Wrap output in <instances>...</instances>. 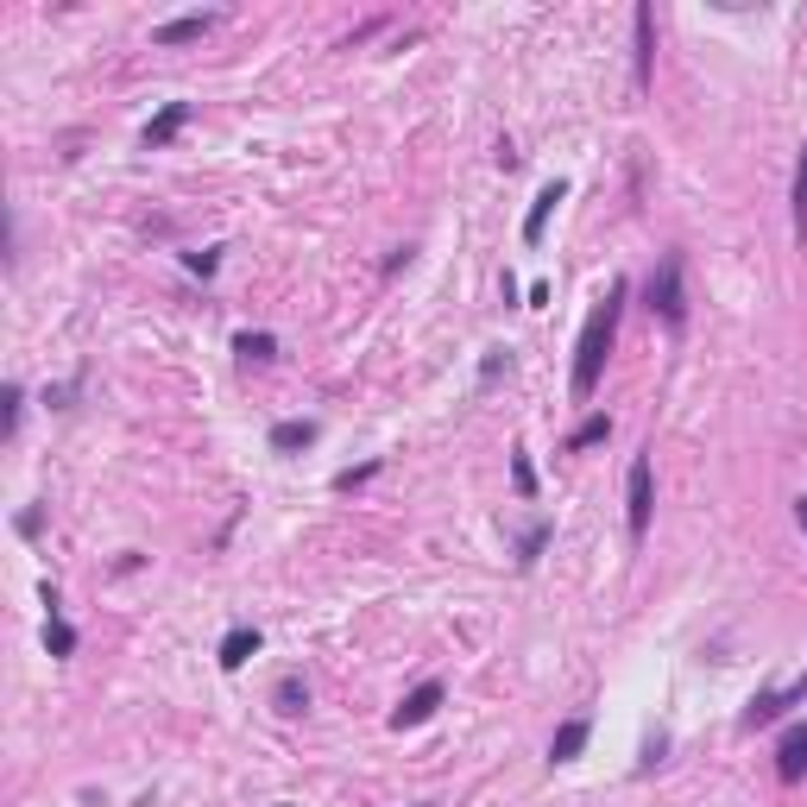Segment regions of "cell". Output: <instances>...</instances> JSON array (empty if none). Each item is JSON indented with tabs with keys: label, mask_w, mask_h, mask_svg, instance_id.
Returning a JSON list of instances; mask_svg holds the SVG:
<instances>
[{
	"label": "cell",
	"mask_w": 807,
	"mask_h": 807,
	"mask_svg": "<svg viewBox=\"0 0 807 807\" xmlns=\"http://www.w3.org/2000/svg\"><path fill=\"white\" fill-rule=\"evenodd\" d=\"M618 316H625V284H612L593 309H587V322H580V341H575V398L587 404L593 398V385L605 373V353L618 341Z\"/></svg>",
	"instance_id": "6da1fadb"
},
{
	"label": "cell",
	"mask_w": 807,
	"mask_h": 807,
	"mask_svg": "<svg viewBox=\"0 0 807 807\" xmlns=\"http://www.w3.org/2000/svg\"><path fill=\"white\" fill-rule=\"evenodd\" d=\"M644 303H650L656 316L669 328L687 322V291H681V252H662V265L650 272V284H644Z\"/></svg>",
	"instance_id": "7a4b0ae2"
},
{
	"label": "cell",
	"mask_w": 807,
	"mask_h": 807,
	"mask_svg": "<svg viewBox=\"0 0 807 807\" xmlns=\"http://www.w3.org/2000/svg\"><path fill=\"white\" fill-rule=\"evenodd\" d=\"M650 511H656V467H650V448L630 461V479H625V524H630V543L650 536Z\"/></svg>",
	"instance_id": "3957f363"
},
{
	"label": "cell",
	"mask_w": 807,
	"mask_h": 807,
	"mask_svg": "<svg viewBox=\"0 0 807 807\" xmlns=\"http://www.w3.org/2000/svg\"><path fill=\"white\" fill-rule=\"evenodd\" d=\"M802 701H807V675H795L788 687H763V694H757V701L745 706V719H738V726H745V731L776 726L782 713H788V706H802Z\"/></svg>",
	"instance_id": "277c9868"
},
{
	"label": "cell",
	"mask_w": 807,
	"mask_h": 807,
	"mask_svg": "<svg viewBox=\"0 0 807 807\" xmlns=\"http://www.w3.org/2000/svg\"><path fill=\"white\" fill-rule=\"evenodd\" d=\"M630 32H637L630 82H637V95H644V89H650V70H656V13H650V7H637V13H630Z\"/></svg>",
	"instance_id": "5b68a950"
},
{
	"label": "cell",
	"mask_w": 807,
	"mask_h": 807,
	"mask_svg": "<svg viewBox=\"0 0 807 807\" xmlns=\"http://www.w3.org/2000/svg\"><path fill=\"white\" fill-rule=\"evenodd\" d=\"M435 706H442V681H423V687H410V694L391 706V731H410V726H423V719H435Z\"/></svg>",
	"instance_id": "8992f818"
},
{
	"label": "cell",
	"mask_w": 807,
	"mask_h": 807,
	"mask_svg": "<svg viewBox=\"0 0 807 807\" xmlns=\"http://www.w3.org/2000/svg\"><path fill=\"white\" fill-rule=\"evenodd\" d=\"M776 776H782V782H802V776H807V719L782 731V745H776Z\"/></svg>",
	"instance_id": "52a82bcc"
},
{
	"label": "cell",
	"mask_w": 807,
	"mask_h": 807,
	"mask_svg": "<svg viewBox=\"0 0 807 807\" xmlns=\"http://www.w3.org/2000/svg\"><path fill=\"white\" fill-rule=\"evenodd\" d=\"M568 196V183L555 177V183H543V196L530 202V215H524V247H536L543 240V227H549V215H555V202Z\"/></svg>",
	"instance_id": "ba28073f"
},
{
	"label": "cell",
	"mask_w": 807,
	"mask_h": 807,
	"mask_svg": "<svg viewBox=\"0 0 807 807\" xmlns=\"http://www.w3.org/2000/svg\"><path fill=\"white\" fill-rule=\"evenodd\" d=\"M183 121H190V101H171L158 121H146V133H139V146L146 151H158V146H171L177 133H183Z\"/></svg>",
	"instance_id": "9c48e42d"
},
{
	"label": "cell",
	"mask_w": 807,
	"mask_h": 807,
	"mask_svg": "<svg viewBox=\"0 0 807 807\" xmlns=\"http://www.w3.org/2000/svg\"><path fill=\"white\" fill-rule=\"evenodd\" d=\"M587 738H593V719H568V726H555L549 738V763H575L587 751Z\"/></svg>",
	"instance_id": "30bf717a"
},
{
	"label": "cell",
	"mask_w": 807,
	"mask_h": 807,
	"mask_svg": "<svg viewBox=\"0 0 807 807\" xmlns=\"http://www.w3.org/2000/svg\"><path fill=\"white\" fill-rule=\"evenodd\" d=\"M215 25V13H183V20H164L158 32H151V45H190V38H202Z\"/></svg>",
	"instance_id": "8fae6325"
},
{
	"label": "cell",
	"mask_w": 807,
	"mask_h": 807,
	"mask_svg": "<svg viewBox=\"0 0 807 807\" xmlns=\"http://www.w3.org/2000/svg\"><path fill=\"white\" fill-rule=\"evenodd\" d=\"M247 656H259V630H252V625H234L221 637V669H247Z\"/></svg>",
	"instance_id": "7c38bea8"
},
{
	"label": "cell",
	"mask_w": 807,
	"mask_h": 807,
	"mask_svg": "<svg viewBox=\"0 0 807 807\" xmlns=\"http://www.w3.org/2000/svg\"><path fill=\"white\" fill-rule=\"evenodd\" d=\"M605 435H612V417H605V410H593V417H587V423H580L575 435H568V454H580V448H600Z\"/></svg>",
	"instance_id": "4fadbf2b"
},
{
	"label": "cell",
	"mask_w": 807,
	"mask_h": 807,
	"mask_svg": "<svg viewBox=\"0 0 807 807\" xmlns=\"http://www.w3.org/2000/svg\"><path fill=\"white\" fill-rule=\"evenodd\" d=\"M788 208H795V240L807 247V151H802V164H795V190H788Z\"/></svg>",
	"instance_id": "5bb4252c"
},
{
	"label": "cell",
	"mask_w": 807,
	"mask_h": 807,
	"mask_svg": "<svg viewBox=\"0 0 807 807\" xmlns=\"http://www.w3.org/2000/svg\"><path fill=\"white\" fill-rule=\"evenodd\" d=\"M316 442V423H277L272 429V448L277 454H297V448H309Z\"/></svg>",
	"instance_id": "9a60e30c"
},
{
	"label": "cell",
	"mask_w": 807,
	"mask_h": 807,
	"mask_svg": "<svg viewBox=\"0 0 807 807\" xmlns=\"http://www.w3.org/2000/svg\"><path fill=\"white\" fill-rule=\"evenodd\" d=\"M234 353H240V360H272L277 341H272V334H252V328H240V334H234Z\"/></svg>",
	"instance_id": "2e32d148"
},
{
	"label": "cell",
	"mask_w": 807,
	"mask_h": 807,
	"mask_svg": "<svg viewBox=\"0 0 807 807\" xmlns=\"http://www.w3.org/2000/svg\"><path fill=\"white\" fill-rule=\"evenodd\" d=\"M45 650H50V656H70V650H76V630L57 618V605H50V618H45Z\"/></svg>",
	"instance_id": "e0dca14e"
},
{
	"label": "cell",
	"mask_w": 807,
	"mask_h": 807,
	"mask_svg": "<svg viewBox=\"0 0 807 807\" xmlns=\"http://www.w3.org/2000/svg\"><path fill=\"white\" fill-rule=\"evenodd\" d=\"M272 701H277V713H303V706H309V687H303L297 675H284V681H277Z\"/></svg>",
	"instance_id": "ac0fdd59"
},
{
	"label": "cell",
	"mask_w": 807,
	"mask_h": 807,
	"mask_svg": "<svg viewBox=\"0 0 807 807\" xmlns=\"http://www.w3.org/2000/svg\"><path fill=\"white\" fill-rule=\"evenodd\" d=\"M543 543H549V524H536V530L524 536V543H518V568H530V561L543 555Z\"/></svg>",
	"instance_id": "d6986e66"
},
{
	"label": "cell",
	"mask_w": 807,
	"mask_h": 807,
	"mask_svg": "<svg viewBox=\"0 0 807 807\" xmlns=\"http://www.w3.org/2000/svg\"><path fill=\"white\" fill-rule=\"evenodd\" d=\"M373 474H378V461H360V467H348V474H334V492H353V486H366Z\"/></svg>",
	"instance_id": "ffe728a7"
},
{
	"label": "cell",
	"mask_w": 807,
	"mask_h": 807,
	"mask_svg": "<svg viewBox=\"0 0 807 807\" xmlns=\"http://www.w3.org/2000/svg\"><path fill=\"white\" fill-rule=\"evenodd\" d=\"M511 479H518V492H524V499H530V492H536V467H530V461H524V448L511 454Z\"/></svg>",
	"instance_id": "44dd1931"
},
{
	"label": "cell",
	"mask_w": 807,
	"mask_h": 807,
	"mask_svg": "<svg viewBox=\"0 0 807 807\" xmlns=\"http://www.w3.org/2000/svg\"><path fill=\"white\" fill-rule=\"evenodd\" d=\"M183 265H190V272H202V277H208V272H215V265H221V252H215V247H208V252H183Z\"/></svg>",
	"instance_id": "7402d4cb"
},
{
	"label": "cell",
	"mask_w": 807,
	"mask_h": 807,
	"mask_svg": "<svg viewBox=\"0 0 807 807\" xmlns=\"http://www.w3.org/2000/svg\"><path fill=\"white\" fill-rule=\"evenodd\" d=\"M20 385H7V435H20Z\"/></svg>",
	"instance_id": "603a6c76"
},
{
	"label": "cell",
	"mask_w": 807,
	"mask_h": 807,
	"mask_svg": "<svg viewBox=\"0 0 807 807\" xmlns=\"http://www.w3.org/2000/svg\"><path fill=\"white\" fill-rule=\"evenodd\" d=\"M504 366H511V353H504V348H492V353H486V366H479V378H499Z\"/></svg>",
	"instance_id": "cb8c5ba5"
},
{
	"label": "cell",
	"mask_w": 807,
	"mask_h": 807,
	"mask_svg": "<svg viewBox=\"0 0 807 807\" xmlns=\"http://www.w3.org/2000/svg\"><path fill=\"white\" fill-rule=\"evenodd\" d=\"M795 524H802V530H807V499H795Z\"/></svg>",
	"instance_id": "d4e9b609"
}]
</instances>
